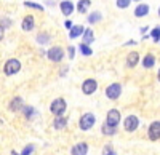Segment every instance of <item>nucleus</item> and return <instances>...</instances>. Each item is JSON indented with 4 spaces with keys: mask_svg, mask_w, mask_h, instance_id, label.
Returning <instances> with one entry per match:
<instances>
[{
    "mask_svg": "<svg viewBox=\"0 0 160 155\" xmlns=\"http://www.w3.org/2000/svg\"><path fill=\"white\" fill-rule=\"evenodd\" d=\"M114 149H112V146L111 144H108V146H106L104 149H102V155H108V153H111Z\"/></svg>",
    "mask_w": 160,
    "mask_h": 155,
    "instance_id": "c756f323",
    "label": "nucleus"
},
{
    "mask_svg": "<svg viewBox=\"0 0 160 155\" xmlns=\"http://www.w3.org/2000/svg\"><path fill=\"white\" fill-rule=\"evenodd\" d=\"M138 126H139V119L136 117V115H128V117L125 119V122H123V128L128 133H133L135 130H138Z\"/></svg>",
    "mask_w": 160,
    "mask_h": 155,
    "instance_id": "39448f33",
    "label": "nucleus"
},
{
    "mask_svg": "<svg viewBox=\"0 0 160 155\" xmlns=\"http://www.w3.org/2000/svg\"><path fill=\"white\" fill-rule=\"evenodd\" d=\"M135 2H139V0H135Z\"/></svg>",
    "mask_w": 160,
    "mask_h": 155,
    "instance_id": "e433bc0d",
    "label": "nucleus"
},
{
    "mask_svg": "<svg viewBox=\"0 0 160 155\" xmlns=\"http://www.w3.org/2000/svg\"><path fill=\"white\" fill-rule=\"evenodd\" d=\"M95 122H96L95 115H93L91 112H87V114H83L82 117H80V120H78V128H80L82 131H88V130H91V128L95 126Z\"/></svg>",
    "mask_w": 160,
    "mask_h": 155,
    "instance_id": "f03ea898",
    "label": "nucleus"
},
{
    "mask_svg": "<svg viewBox=\"0 0 160 155\" xmlns=\"http://www.w3.org/2000/svg\"><path fill=\"white\" fill-rule=\"evenodd\" d=\"M158 16H160V8H158Z\"/></svg>",
    "mask_w": 160,
    "mask_h": 155,
    "instance_id": "c9c22d12",
    "label": "nucleus"
},
{
    "mask_svg": "<svg viewBox=\"0 0 160 155\" xmlns=\"http://www.w3.org/2000/svg\"><path fill=\"white\" fill-rule=\"evenodd\" d=\"M117 7L118 8H128L130 7V3H131V0H117Z\"/></svg>",
    "mask_w": 160,
    "mask_h": 155,
    "instance_id": "a878e982",
    "label": "nucleus"
},
{
    "mask_svg": "<svg viewBox=\"0 0 160 155\" xmlns=\"http://www.w3.org/2000/svg\"><path fill=\"white\" fill-rule=\"evenodd\" d=\"M2 38H3V27L0 26V42H2Z\"/></svg>",
    "mask_w": 160,
    "mask_h": 155,
    "instance_id": "473e14b6",
    "label": "nucleus"
},
{
    "mask_svg": "<svg viewBox=\"0 0 160 155\" xmlns=\"http://www.w3.org/2000/svg\"><path fill=\"white\" fill-rule=\"evenodd\" d=\"M95 40V35H93V31L91 29H85V32H83V45H88L90 46V43Z\"/></svg>",
    "mask_w": 160,
    "mask_h": 155,
    "instance_id": "aec40b11",
    "label": "nucleus"
},
{
    "mask_svg": "<svg viewBox=\"0 0 160 155\" xmlns=\"http://www.w3.org/2000/svg\"><path fill=\"white\" fill-rule=\"evenodd\" d=\"M64 26H66L68 29H72V22H71V21H66V22H64Z\"/></svg>",
    "mask_w": 160,
    "mask_h": 155,
    "instance_id": "2f4dec72",
    "label": "nucleus"
},
{
    "mask_svg": "<svg viewBox=\"0 0 160 155\" xmlns=\"http://www.w3.org/2000/svg\"><path fill=\"white\" fill-rule=\"evenodd\" d=\"M85 32V29H83V26H80V24H77V26H72V29L69 31V37L71 38H77L78 35H82Z\"/></svg>",
    "mask_w": 160,
    "mask_h": 155,
    "instance_id": "f3484780",
    "label": "nucleus"
},
{
    "mask_svg": "<svg viewBox=\"0 0 160 155\" xmlns=\"http://www.w3.org/2000/svg\"><path fill=\"white\" fill-rule=\"evenodd\" d=\"M66 109H68V104H66L64 98H56L55 101L51 102V106H50V110H51V114L55 115V117H61V115H64Z\"/></svg>",
    "mask_w": 160,
    "mask_h": 155,
    "instance_id": "f257e3e1",
    "label": "nucleus"
},
{
    "mask_svg": "<svg viewBox=\"0 0 160 155\" xmlns=\"http://www.w3.org/2000/svg\"><path fill=\"white\" fill-rule=\"evenodd\" d=\"M21 70V62L18 61V59H8L7 62H5V67H3V72L7 74V75H15V74H18Z\"/></svg>",
    "mask_w": 160,
    "mask_h": 155,
    "instance_id": "7ed1b4c3",
    "label": "nucleus"
},
{
    "mask_svg": "<svg viewBox=\"0 0 160 155\" xmlns=\"http://www.w3.org/2000/svg\"><path fill=\"white\" fill-rule=\"evenodd\" d=\"M154 64H155V56H154V55H148V56L144 58V61H142V66H144L146 69L154 67Z\"/></svg>",
    "mask_w": 160,
    "mask_h": 155,
    "instance_id": "412c9836",
    "label": "nucleus"
},
{
    "mask_svg": "<svg viewBox=\"0 0 160 155\" xmlns=\"http://www.w3.org/2000/svg\"><path fill=\"white\" fill-rule=\"evenodd\" d=\"M120 123V112L117 109H111L106 115V125H109L112 128H117V125Z\"/></svg>",
    "mask_w": 160,
    "mask_h": 155,
    "instance_id": "423d86ee",
    "label": "nucleus"
},
{
    "mask_svg": "<svg viewBox=\"0 0 160 155\" xmlns=\"http://www.w3.org/2000/svg\"><path fill=\"white\" fill-rule=\"evenodd\" d=\"M59 7H61V11H62L64 16H71L74 13V3L71 2V0H64V2L59 3Z\"/></svg>",
    "mask_w": 160,
    "mask_h": 155,
    "instance_id": "9b49d317",
    "label": "nucleus"
},
{
    "mask_svg": "<svg viewBox=\"0 0 160 155\" xmlns=\"http://www.w3.org/2000/svg\"><path fill=\"white\" fill-rule=\"evenodd\" d=\"M48 59L50 61H55V62H59L62 58H64V50L61 46H53L48 50V53H47Z\"/></svg>",
    "mask_w": 160,
    "mask_h": 155,
    "instance_id": "0eeeda50",
    "label": "nucleus"
},
{
    "mask_svg": "<svg viewBox=\"0 0 160 155\" xmlns=\"http://www.w3.org/2000/svg\"><path fill=\"white\" fill-rule=\"evenodd\" d=\"M80 50H82V53L85 55V56H90V55H93V51H91V48L88 46V45H80Z\"/></svg>",
    "mask_w": 160,
    "mask_h": 155,
    "instance_id": "bb28decb",
    "label": "nucleus"
},
{
    "mask_svg": "<svg viewBox=\"0 0 160 155\" xmlns=\"http://www.w3.org/2000/svg\"><path fill=\"white\" fill-rule=\"evenodd\" d=\"M22 114H24V117L28 119V120H31V119H34V115H35V109L32 107V106H22Z\"/></svg>",
    "mask_w": 160,
    "mask_h": 155,
    "instance_id": "a211bd4d",
    "label": "nucleus"
},
{
    "mask_svg": "<svg viewBox=\"0 0 160 155\" xmlns=\"http://www.w3.org/2000/svg\"><path fill=\"white\" fill-rule=\"evenodd\" d=\"M68 51H69V58H71V59H74V56H75V48L71 45V46L68 48Z\"/></svg>",
    "mask_w": 160,
    "mask_h": 155,
    "instance_id": "7c9ffc66",
    "label": "nucleus"
},
{
    "mask_svg": "<svg viewBox=\"0 0 160 155\" xmlns=\"http://www.w3.org/2000/svg\"><path fill=\"white\" fill-rule=\"evenodd\" d=\"M22 106H24V102H22V98H19V96H16V98H13L11 101H10V110L11 112H18V110H21L22 109Z\"/></svg>",
    "mask_w": 160,
    "mask_h": 155,
    "instance_id": "f8f14e48",
    "label": "nucleus"
},
{
    "mask_svg": "<svg viewBox=\"0 0 160 155\" xmlns=\"http://www.w3.org/2000/svg\"><path fill=\"white\" fill-rule=\"evenodd\" d=\"M148 136H149L151 141H158L160 139V122H152L149 125Z\"/></svg>",
    "mask_w": 160,
    "mask_h": 155,
    "instance_id": "1a4fd4ad",
    "label": "nucleus"
},
{
    "mask_svg": "<svg viewBox=\"0 0 160 155\" xmlns=\"http://www.w3.org/2000/svg\"><path fill=\"white\" fill-rule=\"evenodd\" d=\"M96 88H98V82H96L95 79H87V80L82 83V91H83L87 96L95 93Z\"/></svg>",
    "mask_w": 160,
    "mask_h": 155,
    "instance_id": "6e6552de",
    "label": "nucleus"
},
{
    "mask_svg": "<svg viewBox=\"0 0 160 155\" xmlns=\"http://www.w3.org/2000/svg\"><path fill=\"white\" fill-rule=\"evenodd\" d=\"M26 7H31V8H37L40 11H43V7L38 5V3H34V2H26Z\"/></svg>",
    "mask_w": 160,
    "mask_h": 155,
    "instance_id": "c85d7f7f",
    "label": "nucleus"
},
{
    "mask_svg": "<svg viewBox=\"0 0 160 155\" xmlns=\"http://www.w3.org/2000/svg\"><path fill=\"white\" fill-rule=\"evenodd\" d=\"M101 131H102V134H106V136H112V134H115L117 133V128H112V126H109V125H102L101 126Z\"/></svg>",
    "mask_w": 160,
    "mask_h": 155,
    "instance_id": "5701e85b",
    "label": "nucleus"
},
{
    "mask_svg": "<svg viewBox=\"0 0 160 155\" xmlns=\"http://www.w3.org/2000/svg\"><path fill=\"white\" fill-rule=\"evenodd\" d=\"M151 37L154 38L155 42H160V26H157V27L151 32Z\"/></svg>",
    "mask_w": 160,
    "mask_h": 155,
    "instance_id": "393cba45",
    "label": "nucleus"
},
{
    "mask_svg": "<svg viewBox=\"0 0 160 155\" xmlns=\"http://www.w3.org/2000/svg\"><path fill=\"white\" fill-rule=\"evenodd\" d=\"M138 61H139V53L131 51V53L128 55V58H127V66L128 67H135L136 64H138Z\"/></svg>",
    "mask_w": 160,
    "mask_h": 155,
    "instance_id": "2eb2a0df",
    "label": "nucleus"
},
{
    "mask_svg": "<svg viewBox=\"0 0 160 155\" xmlns=\"http://www.w3.org/2000/svg\"><path fill=\"white\" fill-rule=\"evenodd\" d=\"M50 40V35H47V34H40L38 37H37V42L38 43H47Z\"/></svg>",
    "mask_w": 160,
    "mask_h": 155,
    "instance_id": "cd10ccee",
    "label": "nucleus"
},
{
    "mask_svg": "<svg viewBox=\"0 0 160 155\" xmlns=\"http://www.w3.org/2000/svg\"><path fill=\"white\" fill-rule=\"evenodd\" d=\"M88 144L87 143H77L72 149H71V155H87L88 153Z\"/></svg>",
    "mask_w": 160,
    "mask_h": 155,
    "instance_id": "9d476101",
    "label": "nucleus"
},
{
    "mask_svg": "<svg viewBox=\"0 0 160 155\" xmlns=\"http://www.w3.org/2000/svg\"><path fill=\"white\" fill-rule=\"evenodd\" d=\"M66 125H68V119L61 115V117H55V122H53V126H55V130H64Z\"/></svg>",
    "mask_w": 160,
    "mask_h": 155,
    "instance_id": "4468645a",
    "label": "nucleus"
},
{
    "mask_svg": "<svg viewBox=\"0 0 160 155\" xmlns=\"http://www.w3.org/2000/svg\"><path fill=\"white\" fill-rule=\"evenodd\" d=\"M148 13H149V5H146V3H139V5L135 8V16H138V18L146 16Z\"/></svg>",
    "mask_w": 160,
    "mask_h": 155,
    "instance_id": "dca6fc26",
    "label": "nucleus"
},
{
    "mask_svg": "<svg viewBox=\"0 0 160 155\" xmlns=\"http://www.w3.org/2000/svg\"><path fill=\"white\" fill-rule=\"evenodd\" d=\"M90 5H91V2H90V0H80V2H78V5H77V10H78V13H82V15H85V13H87V10L90 8Z\"/></svg>",
    "mask_w": 160,
    "mask_h": 155,
    "instance_id": "6ab92c4d",
    "label": "nucleus"
},
{
    "mask_svg": "<svg viewBox=\"0 0 160 155\" xmlns=\"http://www.w3.org/2000/svg\"><path fill=\"white\" fill-rule=\"evenodd\" d=\"M34 24H35V21H34V16L28 15V16H26V18L22 19V22H21V27H22V31L29 32V31H32V29H34Z\"/></svg>",
    "mask_w": 160,
    "mask_h": 155,
    "instance_id": "ddd939ff",
    "label": "nucleus"
},
{
    "mask_svg": "<svg viewBox=\"0 0 160 155\" xmlns=\"http://www.w3.org/2000/svg\"><path fill=\"white\" fill-rule=\"evenodd\" d=\"M120 94H122V85L120 83H112V85H109L108 88H106V96H108L109 99H112V101L118 99Z\"/></svg>",
    "mask_w": 160,
    "mask_h": 155,
    "instance_id": "20e7f679",
    "label": "nucleus"
},
{
    "mask_svg": "<svg viewBox=\"0 0 160 155\" xmlns=\"http://www.w3.org/2000/svg\"><path fill=\"white\" fill-rule=\"evenodd\" d=\"M158 80H160V70H158Z\"/></svg>",
    "mask_w": 160,
    "mask_h": 155,
    "instance_id": "f704fd0d",
    "label": "nucleus"
},
{
    "mask_svg": "<svg viewBox=\"0 0 160 155\" xmlns=\"http://www.w3.org/2000/svg\"><path fill=\"white\" fill-rule=\"evenodd\" d=\"M98 21H101V13H99V11H93L91 15L88 16V22H90V24H95V22H98Z\"/></svg>",
    "mask_w": 160,
    "mask_h": 155,
    "instance_id": "b1692460",
    "label": "nucleus"
},
{
    "mask_svg": "<svg viewBox=\"0 0 160 155\" xmlns=\"http://www.w3.org/2000/svg\"><path fill=\"white\" fill-rule=\"evenodd\" d=\"M108 155H117V153H115V152L112 150V152H111V153H108Z\"/></svg>",
    "mask_w": 160,
    "mask_h": 155,
    "instance_id": "72a5a7b5",
    "label": "nucleus"
},
{
    "mask_svg": "<svg viewBox=\"0 0 160 155\" xmlns=\"http://www.w3.org/2000/svg\"><path fill=\"white\" fill-rule=\"evenodd\" d=\"M35 150V146L34 144H28V146H26L24 149H22V152L21 153H18V152H15V150H13L11 152V155H32V152Z\"/></svg>",
    "mask_w": 160,
    "mask_h": 155,
    "instance_id": "4be33fe9",
    "label": "nucleus"
}]
</instances>
